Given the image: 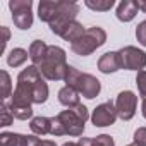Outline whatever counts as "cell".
Segmentation results:
<instances>
[{
    "instance_id": "obj_1",
    "label": "cell",
    "mask_w": 146,
    "mask_h": 146,
    "mask_svg": "<svg viewBox=\"0 0 146 146\" xmlns=\"http://www.w3.org/2000/svg\"><path fill=\"white\" fill-rule=\"evenodd\" d=\"M48 84L36 65H28L17 76L16 90L11 96V105H41L48 100Z\"/></svg>"
},
{
    "instance_id": "obj_2",
    "label": "cell",
    "mask_w": 146,
    "mask_h": 146,
    "mask_svg": "<svg viewBox=\"0 0 146 146\" xmlns=\"http://www.w3.org/2000/svg\"><path fill=\"white\" fill-rule=\"evenodd\" d=\"M67 55L65 50L60 46H48V52L43 58V62L38 65L43 79L46 81H64L67 72Z\"/></svg>"
},
{
    "instance_id": "obj_3",
    "label": "cell",
    "mask_w": 146,
    "mask_h": 146,
    "mask_svg": "<svg viewBox=\"0 0 146 146\" xmlns=\"http://www.w3.org/2000/svg\"><path fill=\"white\" fill-rule=\"evenodd\" d=\"M64 83H65V86H70V88L78 90V93L81 96L88 98V100L96 98L100 95V91H102V83L95 76L88 74V72H81L79 69L72 67V65L67 67Z\"/></svg>"
},
{
    "instance_id": "obj_4",
    "label": "cell",
    "mask_w": 146,
    "mask_h": 146,
    "mask_svg": "<svg viewBox=\"0 0 146 146\" xmlns=\"http://www.w3.org/2000/svg\"><path fill=\"white\" fill-rule=\"evenodd\" d=\"M84 120L74 112V108H67L52 117V136H83L84 132Z\"/></svg>"
},
{
    "instance_id": "obj_5",
    "label": "cell",
    "mask_w": 146,
    "mask_h": 146,
    "mask_svg": "<svg viewBox=\"0 0 146 146\" xmlns=\"http://www.w3.org/2000/svg\"><path fill=\"white\" fill-rule=\"evenodd\" d=\"M105 43H107L105 29L100 26H91V28H86L84 35L78 41H74L70 45V50L79 57H88L93 52H96L100 46H103Z\"/></svg>"
},
{
    "instance_id": "obj_6",
    "label": "cell",
    "mask_w": 146,
    "mask_h": 146,
    "mask_svg": "<svg viewBox=\"0 0 146 146\" xmlns=\"http://www.w3.org/2000/svg\"><path fill=\"white\" fill-rule=\"evenodd\" d=\"M79 14V4L76 2H65V0H60V7H58V12L57 16L53 17V21L48 24L50 26V31L57 36H62V33L67 29V26L76 21Z\"/></svg>"
},
{
    "instance_id": "obj_7",
    "label": "cell",
    "mask_w": 146,
    "mask_h": 146,
    "mask_svg": "<svg viewBox=\"0 0 146 146\" xmlns=\"http://www.w3.org/2000/svg\"><path fill=\"white\" fill-rule=\"evenodd\" d=\"M9 9L12 12L14 26L26 31L33 26V2L31 0H11Z\"/></svg>"
},
{
    "instance_id": "obj_8",
    "label": "cell",
    "mask_w": 146,
    "mask_h": 146,
    "mask_svg": "<svg viewBox=\"0 0 146 146\" xmlns=\"http://www.w3.org/2000/svg\"><path fill=\"white\" fill-rule=\"evenodd\" d=\"M119 58H120V69L125 70H144L146 67V52L139 50L137 46H124L119 50Z\"/></svg>"
},
{
    "instance_id": "obj_9",
    "label": "cell",
    "mask_w": 146,
    "mask_h": 146,
    "mask_svg": "<svg viewBox=\"0 0 146 146\" xmlns=\"http://www.w3.org/2000/svg\"><path fill=\"white\" fill-rule=\"evenodd\" d=\"M136 107H137V96L132 91L125 90L117 95L115 108H117V115L122 120H131L136 115Z\"/></svg>"
},
{
    "instance_id": "obj_10",
    "label": "cell",
    "mask_w": 146,
    "mask_h": 146,
    "mask_svg": "<svg viewBox=\"0 0 146 146\" xmlns=\"http://www.w3.org/2000/svg\"><path fill=\"white\" fill-rule=\"evenodd\" d=\"M117 108L113 102H105L102 105H98L93 113H91V122L95 127H108L112 124H115L117 120Z\"/></svg>"
},
{
    "instance_id": "obj_11",
    "label": "cell",
    "mask_w": 146,
    "mask_h": 146,
    "mask_svg": "<svg viewBox=\"0 0 146 146\" xmlns=\"http://www.w3.org/2000/svg\"><path fill=\"white\" fill-rule=\"evenodd\" d=\"M120 69V58L119 52H107L98 60V70L103 74H113Z\"/></svg>"
},
{
    "instance_id": "obj_12",
    "label": "cell",
    "mask_w": 146,
    "mask_h": 146,
    "mask_svg": "<svg viewBox=\"0 0 146 146\" xmlns=\"http://www.w3.org/2000/svg\"><path fill=\"white\" fill-rule=\"evenodd\" d=\"M60 7V0H41L38 5V17L43 23H52Z\"/></svg>"
},
{
    "instance_id": "obj_13",
    "label": "cell",
    "mask_w": 146,
    "mask_h": 146,
    "mask_svg": "<svg viewBox=\"0 0 146 146\" xmlns=\"http://www.w3.org/2000/svg\"><path fill=\"white\" fill-rule=\"evenodd\" d=\"M139 7H137V2H132V0H122V2L117 5V11H115V16L120 23H131L136 14H137Z\"/></svg>"
},
{
    "instance_id": "obj_14",
    "label": "cell",
    "mask_w": 146,
    "mask_h": 146,
    "mask_svg": "<svg viewBox=\"0 0 146 146\" xmlns=\"http://www.w3.org/2000/svg\"><path fill=\"white\" fill-rule=\"evenodd\" d=\"M33 136H24L19 132H2L0 134V146H31Z\"/></svg>"
},
{
    "instance_id": "obj_15",
    "label": "cell",
    "mask_w": 146,
    "mask_h": 146,
    "mask_svg": "<svg viewBox=\"0 0 146 146\" xmlns=\"http://www.w3.org/2000/svg\"><path fill=\"white\" fill-rule=\"evenodd\" d=\"M79 93H78V90H74V88H70V86H64V88H60L58 90V103L60 105H64V107H67V108H74V107H78L81 102H79Z\"/></svg>"
},
{
    "instance_id": "obj_16",
    "label": "cell",
    "mask_w": 146,
    "mask_h": 146,
    "mask_svg": "<svg viewBox=\"0 0 146 146\" xmlns=\"http://www.w3.org/2000/svg\"><path fill=\"white\" fill-rule=\"evenodd\" d=\"M29 129L35 136H46L52 131V117H33L29 122Z\"/></svg>"
},
{
    "instance_id": "obj_17",
    "label": "cell",
    "mask_w": 146,
    "mask_h": 146,
    "mask_svg": "<svg viewBox=\"0 0 146 146\" xmlns=\"http://www.w3.org/2000/svg\"><path fill=\"white\" fill-rule=\"evenodd\" d=\"M28 52H29V60L33 62V65L38 67L43 62V58H45V55L48 52V45L45 41H41V40H35L29 45V50Z\"/></svg>"
},
{
    "instance_id": "obj_18",
    "label": "cell",
    "mask_w": 146,
    "mask_h": 146,
    "mask_svg": "<svg viewBox=\"0 0 146 146\" xmlns=\"http://www.w3.org/2000/svg\"><path fill=\"white\" fill-rule=\"evenodd\" d=\"M84 31H86V28L79 23V21H72L69 26H67V29L62 33V40H65V41H70V45L74 43V41H78L83 35H84Z\"/></svg>"
},
{
    "instance_id": "obj_19",
    "label": "cell",
    "mask_w": 146,
    "mask_h": 146,
    "mask_svg": "<svg viewBox=\"0 0 146 146\" xmlns=\"http://www.w3.org/2000/svg\"><path fill=\"white\" fill-rule=\"evenodd\" d=\"M28 58H29V52H26L24 48H12L7 55V64L11 67H21L26 64Z\"/></svg>"
},
{
    "instance_id": "obj_20",
    "label": "cell",
    "mask_w": 146,
    "mask_h": 146,
    "mask_svg": "<svg viewBox=\"0 0 146 146\" xmlns=\"http://www.w3.org/2000/svg\"><path fill=\"white\" fill-rule=\"evenodd\" d=\"M12 81L7 70H0V96L5 102L9 96H12Z\"/></svg>"
},
{
    "instance_id": "obj_21",
    "label": "cell",
    "mask_w": 146,
    "mask_h": 146,
    "mask_svg": "<svg viewBox=\"0 0 146 146\" xmlns=\"http://www.w3.org/2000/svg\"><path fill=\"white\" fill-rule=\"evenodd\" d=\"M84 5L88 9H91V11H96V12H108L115 5V2H113V0H96V2H93V0H86Z\"/></svg>"
},
{
    "instance_id": "obj_22",
    "label": "cell",
    "mask_w": 146,
    "mask_h": 146,
    "mask_svg": "<svg viewBox=\"0 0 146 146\" xmlns=\"http://www.w3.org/2000/svg\"><path fill=\"white\" fill-rule=\"evenodd\" d=\"M11 110L14 113V119H17V120H28L33 117L31 105H11Z\"/></svg>"
},
{
    "instance_id": "obj_23",
    "label": "cell",
    "mask_w": 146,
    "mask_h": 146,
    "mask_svg": "<svg viewBox=\"0 0 146 146\" xmlns=\"http://www.w3.org/2000/svg\"><path fill=\"white\" fill-rule=\"evenodd\" d=\"M12 122H14V113L11 110V103L9 102H2V105H0V125L7 127Z\"/></svg>"
},
{
    "instance_id": "obj_24",
    "label": "cell",
    "mask_w": 146,
    "mask_h": 146,
    "mask_svg": "<svg viewBox=\"0 0 146 146\" xmlns=\"http://www.w3.org/2000/svg\"><path fill=\"white\" fill-rule=\"evenodd\" d=\"M136 86L139 91V96L146 100V70H139L136 76Z\"/></svg>"
},
{
    "instance_id": "obj_25",
    "label": "cell",
    "mask_w": 146,
    "mask_h": 146,
    "mask_svg": "<svg viewBox=\"0 0 146 146\" xmlns=\"http://www.w3.org/2000/svg\"><path fill=\"white\" fill-rule=\"evenodd\" d=\"M91 146H115V141L108 134H100L96 137H91Z\"/></svg>"
},
{
    "instance_id": "obj_26",
    "label": "cell",
    "mask_w": 146,
    "mask_h": 146,
    "mask_svg": "<svg viewBox=\"0 0 146 146\" xmlns=\"http://www.w3.org/2000/svg\"><path fill=\"white\" fill-rule=\"evenodd\" d=\"M136 40H137L139 45L146 46V19L137 24V28H136Z\"/></svg>"
},
{
    "instance_id": "obj_27",
    "label": "cell",
    "mask_w": 146,
    "mask_h": 146,
    "mask_svg": "<svg viewBox=\"0 0 146 146\" xmlns=\"http://www.w3.org/2000/svg\"><path fill=\"white\" fill-rule=\"evenodd\" d=\"M0 31H2V45H0V52H5V46H7V41H9V38H11V31H9V28L7 26H2L0 28Z\"/></svg>"
},
{
    "instance_id": "obj_28",
    "label": "cell",
    "mask_w": 146,
    "mask_h": 146,
    "mask_svg": "<svg viewBox=\"0 0 146 146\" xmlns=\"http://www.w3.org/2000/svg\"><path fill=\"white\" fill-rule=\"evenodd\" d=\"M74 112H76V113H78V115H79V117L84 120V122L90 119V112H88V108H86L83 103H79L78 107H74Z\"/></svg>"
},
{
    "instance_id": "obj_29",
    "label": "cell",
    "mask_w": 146,
    "mask_h": 146,
    "mask_svg": "<svg viewBox=\"0 0 146 146\" xmlns=\"http://www.w3.org/2000/svg\"><path fill=\"white\" fill-rule=\"evenodd\" d=\"M31 146H57L55 141H50V139H40L38 136L33 134V144Z\"/></svg>"
},
{
    "instance_id": "obj_30",
    "label": "cell",
    "mask_w": 146,
    "mask_h": 146,
    "mask_svg": "<svg viewBox=\"0 0 146 146\" xmlns=\"http://www.w3.org/2000/svg\"><path fill=\"white\" fill-rule=\"evenodd\" d=\"M78 143H79V146H91V137H81Z\"/></svg>"
},
{
    "instance_id": "obj_31",
    "label": "cell",
    "mask_w": 146,
    "mask_h": 146,
    "mask_svg": "<svg viewBox=\"0 0 146 146\" xmlns=\"http://www.w3.org/2000/svg\"><path fill=\"white\" fill-rule=\"evenodd\" d=\"M141 113H143V117L146 119V100H143V103H141Z\"/></svg>"
},
{
    "instance_id": "obj_32",
    "label": "cell",
    "mask_w": 146,
    "mask_h": 146,
    "mask_svg": "<svg viewBox=\"0 0 146 146\" xmlns=\"http://www.w3.org/2000/svg\"><path fill=\"white\" fill-rule=\"evenodd\" d=\"M137 7H139V11H143L146 14V2H137Z\"/></svg>"
},
{
    "instance_id": "obj_33",
    "label": "cell",
    "mask_w": 146,
    "mask_h": 146,
    "mask_svg": "<svg viewBox=\"0 0 146 146\" xmlns=\"http://www.w3.org/2000/svg\"><path fill=\"white\" fill-rule=\"evenodd\" d=\"M62 146H79V143H72V141H67V143H64Z\"/></svg>"
},
{
    "instance_id": "obj_34",
    "label": "cell",
    "mask_w": 146,
    "mask_h": 146,
    "mask_svg": "<svg viewBox=\"0 0 146 146\" xmlns=\"http://www.w3.org/2000/svg\"><path fill=\"white\" fill-rule=\"evenodd\" d=\"M127 146H139V144H136V143H132V144H127Z\"/></svg>"
}]
</instances>
